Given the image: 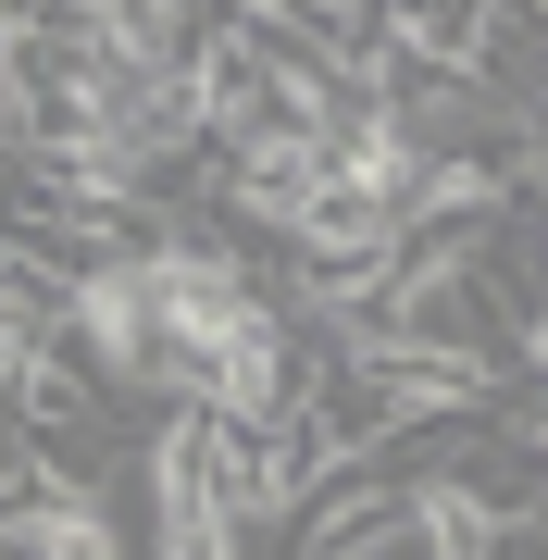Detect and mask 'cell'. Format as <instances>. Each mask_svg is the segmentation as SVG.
Masks as SVG:
<instances>
[{
    "mask_svg": "<svg viewBox=\"0 0 548 560\" xmlns=\"http://www.w3.org/2000/svg\"><path fill=\"white\" fill-rule=\"evenodd\" d=\"M0 560H125V523H113L101 486H38L0 523Z\"/></svg>",
    "mask_w": 548,
    "mask_h": 560,
    "instance_id": "obj_2",
    "label": "cell"
},
{
    "mask_svg": "<svg viewBox=\"0 0 548 560\" xmlns=\"http://www.w3.org/2000/svg\"><path fill=\"white\" fill-rule=\"evenodd\" d=\"M325 200H337V138H312V125H263L249 150L212 162V212L263 224V237H312Z\"/></svg>",
    "mask_w": 548,
    "mask_h": 560,
    "instance_id": "obj_1",
    "label": "cell"
},
{
    "mask_svg": "<svg viewBox=\"0 0 548 560\" xmlns=\"http://www.w3.org/2000/svg\"><path fill=\"white\" fill-rule=\"evenodd\" d=\"M163 560H249V523H163Z\"/></svg>",
    "mask_w": 548,
    "mask_h": 560,
    "instance_id": "obj_3",
    "label": "cell"
},
{
    "mask_svg": "<svg viewBox=\"0 0 548 560\" xmlns=\"http://www.w3.org/2000/svg\"><path fill=\"white\" fill-rule=\"evenodd\" d=\"M536 261H548V212H536Z\"/></svg>",
    "mask_w": 548,
    "mask_h": 560,
    "instance_id": "obj_4",
    "label": "cell"
}]
</instances>
